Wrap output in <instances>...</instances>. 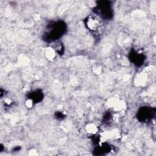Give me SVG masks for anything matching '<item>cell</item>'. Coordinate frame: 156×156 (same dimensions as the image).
<instances>
[{
  "instance_id": "obj_2",
  "label": "cell",
  "mask_w": 156,
  "mask_h": 156,
  "mask_svg": "<svg viewBox=\"0 0 156 156\" xmlns=\"http://www.w3.org/2000/svg\"><path fill=\"white\" fill-rule=\"evenodd\" d=\"M96 7L95 14L101 19L110 20L112 18L113 11L111 4L108 1H101Z\"/></svg>"
},
{
  "instance_id": "obj_4",
  "label": "cell",
  "mask_w": 156,
  "mask_h": 156,
  "mask_svg": "<svg viewBox=\"0 0 156 156\" xmlns=\"http://www.w3.org/2000/svg\"><path fill=\"white\" fill-rule=\"evenodd\" d=\"M154 112H152V109L144 107L141 108L138 113V118L140 121L146 122L149 121L152 116V113Z\"/></svg>"
},
{
  "instance_id": "obj_7",
  "label": "cell",
  "mask_w": 156,
  "mask_h": 156,
  "mask_svg": "<svg viewBox=\"0 0 156 156\" xmlns=\"http://www.w3.org/2000/svg\"><path fill=\"white\" fill-rule=\"evenodd\" d=\"M110 147L107 144H102L98 147L95 149V152H96L97 155H103L105 153H107L110 152Z\"/></svg>"
},
{
  "instance_id": "obj_3",
  "label": "cell",
  "mask_w": 156,
  "mask_h": 156,
  "mask_svg": "<svg viewBox=\"0 0 156 156\" xmlns=\"http://www.w3.org/2000/svg\"><path fill=\"white\" fill-rule=\"evenodd\" d=\"M85 26L92 33L98 34L102 28V19L96 14L90 15L85 20Z\"/></svg>"
},
{
  "instance_id": "obj_1",
  "label": "cell",
  "mask_w": 156,
  "mask_h": 156,
  "mask_svg": "<svg viewBox=\"0 0 156 156\" xmlns=\"http://www.w3.org/2000/svg\"><path fill=\"white\" fill-rule=\"evenodd\" d=\"M66 29V26L63 21L52 22L47 26L44 34V38L48 42L54 41L64 34Z\"/></svg>"
},
{
  "instance_id": "obj_5",
  "label": "cell",
  "mask_w": 156,
  "mask_h": 156,
  "mask_svg": "<svg viewBox=\"0 0 156 156\" xmlns=\"http://www.w3.org/2000/svg\"><path fill=\"white\" fill-rule=\"evenodd\" d=\"M130 60L136 65H141L143 64L144 57L139 53L134 52L130 54Z\"/></svg>"
},
{
  "instance_id": "obj_8",
  "label": "cell",
  "mask_w": 156,
  "mask_h": 156,
  "mask_svg": "<svg viewBox=\"0 0 156 156\" xmlns=\"http://www.w3.org/2000/svg\"><path fill=\"white\" fill-rule=\"evenodd\" d=\"M56 118L58 119H63L64 118V115L63 113H60V112H58L56 114Z\"/></svg>"
},
{
  "instance_id": "obj_6",
  "label": "cell",
  "mask_w": 156,
  "mask_h": 156,
  "mask_svg": "<svg viewBox=\"0 0 156 156\" xmlns=\"http://www.w3.org/2000/svg\"><path fill=\"white\" fill-rule=\"evenodd\" d=\"M43 98V94L39 90L32 91L29 94V98L34 103H37L40 102V101L42 100Z\"/></svg>"
}]
</instances>
